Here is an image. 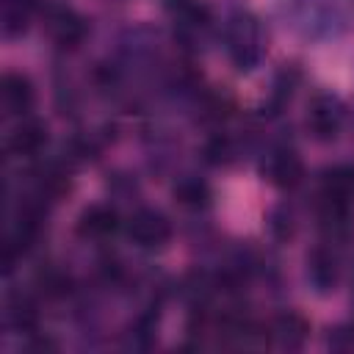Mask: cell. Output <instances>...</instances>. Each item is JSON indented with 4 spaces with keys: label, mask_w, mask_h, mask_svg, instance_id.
<instances>
[{
    "label": "cell",
    "mask_w": 354,
    "mask_h": 354,
    "mask_svg": "<svg viewBox=\"0 0 354 354\" xmlns=\"http://www.w3.org/2000/svg\"><path fill=\"white\" fill-rule=\"evenodd\" d=\"M263 174L277 188H296L301 183V177H304V166H301V158L293 149L279 147V149H271L266 155Z\"/></svg>",
    "instance_id": "8992f818"
},
{
    "label": "cell",
    "mask_w": 354,
    "mask_h": 354,
    "mask_svg": "<svg viewBox=\"0 0 354 354\" xmlns=\"http://www.w3.org/2000/svg\"><path fill=\"white\" fill-rule=\"evenodd\" d=\"M127 235L141 249H160L171 238V224L160 210H138L127 221Z\"/></svg>",
    "instance_id": "277c9868"
},
{
    "label": "cell",
    "mask_w": 354,
    "mask_h": 354,
    "mask_svg": "<svg viewBox=\"0 0 354 354\" xmlns=\"http://www.w3.org/2000/svg\"><path fill=\"white\" fill-rule=\"evenodd\" d=\"M33 83L19 72H6L0 80V105L8 116H25L33 108Z\"/></svg>",
    "instance_id": "52a82bcc"
},
{
    "label": "cell",
    "mask_w": 354,
    "mask_h": 354,
    "mask_svg": "<svg viewBox=\"0 0 354 354\" xmlns=\"http://www.w3.org/2000/svg\"><path fill=\"white\" fill-rule=\"evenodd\" d=\"M329 346L340 348V351H351L354 348V329H337L335 337H329Z\"/></svg>",
    "instance_id": "2e32d148"
},
{
    "label": "cell",
    "mask_w": 354,
    "mask_h": 354,
    "mask_svg": "<svg viewBox=\"0 0 354 354\" xmlns=\"http://www.w3.org/2000/svg\"><path fill=\"white\" fill-rule=\"evenodd\" d=\"M119 227V216L111 205H91L77 218V232L83 238H108Z\"/></svg>",
    "instance_id": "9c48e42d"
},
{
    "label": "cell",
    "mask_w": 354,
    "mask_h": 354,
    "mask_svg": "<svg viewBox=\"0 0 354 354\" xmlns=\"http://www.w3.org/2000/svg\"><path fill=\"white\" fill-rule=\"evenodd\" d=\"M6 318H8V324H11L14 329H19V332H30V329L36 326L39 313H36V304H33L28 296L17 293V296H11V299H8Z\"/></svg>",
    "instance_id": "4fadbf2b"
},
{
    "label": "cell",
    "mask_w": 354,
    "mask_h": 354,
    "mask_svg": "<svg viewBox=\"0 0 354 354\" xmlns=\"http://www.w3.org/2000/svg\"><path fill=\"white\" fill-rule=\"evenodd\" d=\"M268 332H271L268 337H274L279 346L296 348V346L304 343V337H307V332H310V324H307V318H304L301 313L288 310V313H282V315L274 318V324H271Z\"/></svg>",
    "instance_id": "30bf717a"
},
{
    "label": "cell",
    "mask_w": 354,
    "mask_h": 354,
    "mask_svg": "<svg viewBox=\"0 0 354 354\" xmlns=\"http://www.w3.org/2000/svg\"><path fill=\"white\" fill-rule=\"evenodd\" d=\"M263 30L254 17L235 14L227 25V53L238 69H254L263 58Z\"/></svg>",
    "instance_id": "7a4b0ae2"
},
{
    "label": "cell",
    "mask_w": 354,
    "mask_h": 354,
    "mask_svg": "<svg viewBox=\"0 0 354 354\" xmlns=\"http://www.w3.org/2000/svg\"><path fill=\"white\" fill-rule=\"evenodd\" d=\"M354 207V166H332L321 177V213L326 224H346Z\"/></svg>",
    "instance_id": "6da1fadb"
},
{
    "label": "cell",
    "mask_w": 354,
    "mask_h": 354,
    "mask_svg": "<svg viewBox=\"0 0 354 354\" xmlns=\"http://www.w3.org/2000/svg\"><path fill=\"white\" fill-rule=\"evenodd\" d=\"M44 28L58 47H77L86 39V19L61 3H44Z\"/></svg>",
    "instance_id": "3957f363"
},
{
    "label": "cell",
    "mask_w": 354,
    "mask_h": 354,
    "mask_svg": "<svg viewBox=\"0 0 354 354\" xmlns=\"http://www.w3.org/2000/svg\"><path fill=\"white\" fill-rule=\"evenodd\" d=\"M174 196H177V202L180 205H185V207H202V205H207V188L202 185V183H196V180H185V183H180L177 188H174Z\"/></svg>",
    "instance_id": "5bb4252c"
},
{
    "label": "cell",
    "mask_w": 354,
    "mask_h": 354,
    "mask_svg": "<svg viewBox=\"0 0 354 354\" xmlns=\"http://www.w3.org/2000/svg\"><path fill=\"white\" fill-rule=\"evenodd\" d=\"M307 274L318 290H329L337 282V257L329 249H315L307 257Z\"/></svg>",
    "instance_id": "8fae6325"
},
{
    "label": "cell",
    "mask_w": 354,
    "mask_h": 354,
    "mask_svg": "<svg viewBox=\"0 0 354 354\" xmlns=\"http://www.w3.org/2000/svg\"><path fill=\"white\" fill-rule=\"evenodd\" d=\"M343 122V108L337 102V97L332 94H315L307 105V130L313 133V138L318 141H329L337 136Z\"/></svg>",
    "instance_id": "5b68a950"
},
{
    "label": "cell",
    "mask_w": 354,
    "mask_h": 354,
    "mask_svg": "<svg viewBox=\"0 0 354 354\" xmlns=\"http://www.w3.org/2000/svg\"><path fill=\"white\" fill-rule=\"evenodd\" d=\"M36 8H39L36 0H3V33L6 36L25 33Z\"/></svg>",
    "instance_id": "7c38bea8"
},
{
    "label": "cell",
    "mask_w": 354,
    "mask_h": 354,
    "mask_svg": "<svg viewBox=\"0 0 354 354\" xmlns=\"http://www.w3.org/2000/svg\"><path fill=\"white\" fill-rule=\"evenodd\" d=\"M44 144H47V124L39 119H25V116L8 133V141H6L8 152L17 158H33L44 149Z\"/></svg>",
    "instance_id": "ba28073f"
},
{
    "label": "cell",
    "mask_w": 354,
    "mask_h": 354,
    "mask_svg": "<svg viewBox=\"0 0 354 354\" xmlns=\"http://www.w3.org/2000/svg\"><path fill=\"white\" fill-rule=\"evenodd\" d=\"M205 155H207V160H210V163H227V160H230V155H232V147H230V141H227V138H216V141H210V144H207Z\"/></svg>",
    "instance_id": "9a60e30c"
}]
</instances>
